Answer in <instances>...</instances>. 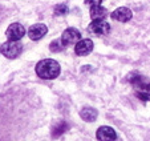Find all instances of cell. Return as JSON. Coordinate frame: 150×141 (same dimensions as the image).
<instances>
[{"label": "cell", "instance_id": "13", "mask_svg": "<svg viewBox=\"0 0 150 141\" xmlns=\"http://www.w3.org/2000/svg\"><path fill=\"white\" fill-rule=\"evenodd\" d=\"M67 12H68V7H67L65 4H57V6L54 7V15L61 16V15H65Z\"/></svg>", "mask_w": 150, "mask_h": 141}, {"label": "cell", "instance_id": "9", "mask_svg": "<svg viewBox=\"0 0 150 141\" xmlns=\"http://www.w3.org/2000/svg\"><path fill=\"white\" fill-rule=\"evenodd\" d=\"M132 16H133V12L129 8H126V7H120V8H117L112 14V19L117 20V21H121V23L129 21L132 19Z\"/></svg>", "mask_w": 150, "mask_h": 141}, {"label": "cell", "instance_id": "15", "mask_svg": "<svg viewBox=\"0 0 150 141\" xmlns=\"http://www.w3.org/2000/svg\"><path fill=\"white\" fill-rule=\"evenodd\" d=\"M102 0H85V4L89 7H94V6H101Z\"/></svg>", "mask_w": 150, "mask_h": 141}, {"label": "cell", "instance_id": "4", "mask_svg": "<svg viewBox=\"0 0 150 141\" xmlns=\"http://www.w3.org/2000/svg\"><path fill=\"white\" fill-rule=\"evenodd\" d=\"M80 40H81V33L76 28H68L62 32V35H61V43L64 44V47L76 44Z\"/></svg>", "mask_w": 150, "mask_h": 141}, {"label": "cell", "instance_id": "6", "mask_svg": "<svg viewBox=\"0 0 150 141\" xmlns=\"http://www.w3.org/2000/svg\"><path fill=\"white\" fill-rule=\"evenodd\" d=\"M6 35L8 40H20L25 35V28L19 23H13L7 28Z\"/></svg>", "mask_w": 150, "mask_h": 141}, {"label": "cell", "instance_id": "14", "mask_svg": "<svg viewBox=\"0 0 150 141\" xmlns=\"http://www.w3.org/2000/svg\"><path fill=\"white\" fill-rule=\"evenodd\" d=\"M138 88V92H142L145 93V95H147V96L150 97V84H146V83H144V84H141Z\"/></svg>", "mask_w": 150, "mask_h": 141}, {"label": "cell", "instance_id": "3", "mask_svg": "<svg viewBox=\"0 0 150 141\" xmlns=\"http://www.w3.org/2000/svg\"><path fill=\"white\" fill-rule=\"evenodd\" d=\"M88 31L91 32V33L96 35V36H104V35H108L109 32H110V26H109L104 19L93 20V21L89 24Z\"/></svg>", "mask_w": 150, "mask_h": 141}, {"label": "cell", "instance_id": "8", "mask_svg": "<svg viewBox=\"0 0 150 141\" xmlns=\"http://www.w3.org/2000/svg\"><path fill=\"white\" fill-rule=\"evenodd\" d=\"M96 137L98 140L102 141H110V140H116L117 135H116V130L110 127H100L96 132Z\"/></svg>", "mask_w": 150, "mask_h": 141}, {"label": "cell", "instance_id": "12", "mask_svg": "<svg viewBox=\"0 0 150 141\" xmlns=\"http://www.w3.org/2000/svg\"><path fill=\"white\" fill-rule=\"evenodd\" d=\"M62 47H64V44L61 43V39L60 40H53V41L51 43V45H49V48H51L52 52H61L62 51Z\"/></svg>", "mask_w": 150, "mask_h": 141}, {"label": "cell", "instance_id": "11", "mask_svg": "<svg viewBox=\"0 0 150 141\" xmlns=\"http://www.w3.org/2000/svg\"><path fill=\"white\" fill-rule=\"evenodd\" d=\"M106 15H108V11H106V8H104L102 6L91 7V17H92V20L105 19Z\"/></svg>", "mask_w": 150, "mask_h": 141}, {"label": "cell", "instance_id": "10", "mask_svg": "<svg viewBox=\"0 0 150 141\" xmlns=\"http://www.w3.org/2000/svg\"><path fill=\"white\" fill-rule=\"evenodd\" d=\"M80 116L84 121H88V122H92V121H96L97 116H98V112H97L94 108H82V110L80 112Z\"/></svg>", "mask_w": 150, "mask_h": 141}, {"label": "cell", "instance_id": "7", "mask_svg": "<svg viewBox=\"0 0 150 141\" xmlns=\"http://www.w3.org/2000/svg\"><path fill=\"white\" fill-rule=\"evenodd\" d=\"M47 32H48V28H47L45 24L39 23V24H33V26L29 27L28 36L31 40H40L44 35H47Z\"/></svg>", "mask_w": 150, "mask_h": 141}, {"label": "cell", "instance_id": "2", "mask_svg": "<svg viewBox=\"0 0 150 141\" xmlns=\"http://www.w3.org/2000/svg\"><path fill=\"white\" fill-rule=\"evenodd\" d=\"M0 52L8 59H16L23 52V44L19 40H8L0 47Z\"/></svg>", "mask_w": 150, "mask_h": 141}, {"label": "cell", "instance_id": "5", "mask_svg": "<svg viewBox=\"0 0 150 141\" xmlns=\"http://www.w3.org/2000/svg\"><path fill=\"white\" fill-rule=\"evenodd\" d=\"M93 51V41L91 39H81L74 44V53L79 56H86Z\"/></svg>", "mask_w": 150, "mask_h": 141}, {"label": "cell", "instance_id": "1", "mask_svg": "<svg viewBox=\"0 0 150 141\" xmlns=\"http://www.w3.org/2000/svg\"><path fill=\"white\" fill-rule=\"evenodd\" d=\"M60 65L56 60L44 59L37 63L36 65V75L44 80H53L60 75Z\"/></svg>", "mask_w": 150, "mask_h": 141}]
</instances>
